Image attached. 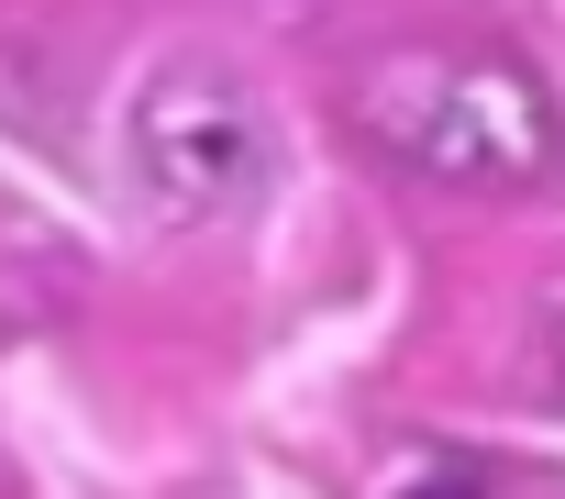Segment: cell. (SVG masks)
Listing matches in <instances>:
<instances>
[{"mask_svg": "<svg viewBox=\"0 0 565 499\" xmlns=\"http://www.w3.org/2000/svg\"><path fill=\"white\" fill-rule=\"evenodd\" d=\"M355 112H366L377 145H399L444 189H532L565 156L554 89L532 67L488 56V45H399V56L366 67Z\"/></svg>", "mask_w": 565, "mask_h": 499, "instance_id": "1", "label": "cell"}, {"mask_svg": "<svg viewBox=\"0 0 565 499\" xmlns=\"http://www.w3.org/2000/svg\"><path fill=\"white\" fill-rule=\"evenodd\" d=\"M122 145H134V189L167 222H233L277 189V112L222 56H167L134 89Z\"/></svg>", "mask_w": 565, "mask_h": 499, "instance_id": "2", "label": "cell"}, {"mask_svg": "<svg viewBox=\"0 0 565 499\" xmlns=\"http://www.w3.org/2000/svg\"><path fill=\"white\" fill-rule=\"evenodd\" d=\"M543 378H554V400H565V311L543 322Z\"/></svg>", "mask_w": 565, "mask_h": 499, "instance_id": "3", "label": "cell"}, {"mask_svg": "<svg viewBox=\"0 0 565 499\" xmlns=\"http://www.w3.org/2000/svg\"><path fill=\"white\" fill-rule=\"evenodd\" d=\"M411 499H477V477H422Z\"/></svg>", "mask_w": 565, "mask_h": 499, "instance_id": "4", "label": "cell"}]
</instances>
